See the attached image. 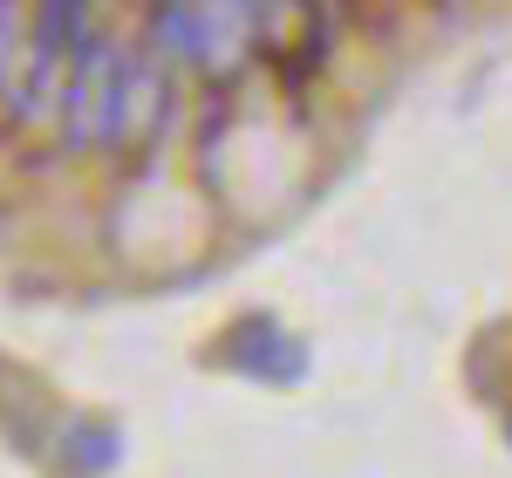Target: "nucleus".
Returning a JSON list of instances; mask_svg holds the SVG:
<instances>
[{
  "label": "nucleus",
  "instance_id": "nucleus-2",
  "mask_svg": "<svg viewBox=\"0 0 512 478\" xmlns=\"http://www.w3.org/2000/svg\"><path fill=\"white\" fill-rule=\"evenodd\" d=\"M171 117V62L151 35H89L69 82L62 151H103V158H144Z\"/></svg>",
  "mask_w": 512,
  "mask_h": 478
},
{
  "label": "nucleus",
  "instance_id": "nucleus-3",
  "mask_svg": "<svg viewBox=\"0 0 512 478\" xmlns=\"http://www.w3.org/2000/svg\"><path fill=\"white\" fill-rule=\"evenodd\" d=\"M362 28H376V35H396V28H410V21H424L431 14V0H342Z\"/></svg>",
  "mask_w": 512,
  "mask_h": 478
},
{
  "label": "nucleus",
  "instance_id": "nucleus-1",
  "mask_svg": "<svg viewBox=\"0 0 512 478\" xmlns=\"http://www.w3.org/2000/svg\"><path fill=\"white\" fill-rule=\"evenodd\" d=\"M144 35L171 69L198 82H239L253 69L308 76L321 62L315 0H151Z\"/></svg>",
  "mask_w": 512,
  "mask_h": 478
}]
</instances>
